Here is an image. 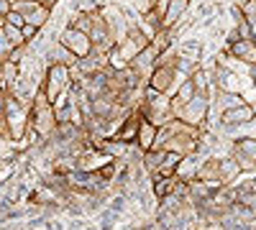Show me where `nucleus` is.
I'll list each match as a JSON object with an SVG mask.
<instances>
[{
	"instance_id": "obj_1",
	"label": "nucleus",
	"mask_w": 256,
	"mask_h": 230,
	"mask_svg": "<svg viewBox=\"0 0 256 230\" xmlns=\"http://www.w3.org/2000/svg\"><path fill=\"white\" fill-rule=\"evenodd\" d=\"M70 85H72V69L62 67V64H49L46 67V79H44V85H41V92H44V97L49 102H54L56 97L67 95Z\"/></svg>"
},
{
	"instance_id": "obj_2",
	"label": "nucleus",
	"mask_w": 256,
	"mask_h": 230,
	"mask_svg": "<svg viewBox=\"0 0 256 230\" xmlns=\"http://www.w3.org/2000/svg\"><path fill=\"white\" fill-rule=\"evenodd\" d=\"M59 44L67 49V51H72L77 59H84V56H90V51H92V44H90V36L88 33H80V31H74L72 26H67L62 33H59Z\"/></svg>"
},
{
	"instance_id": "obj_3",
	"label": "nucleus",
	"mask_w": 256,
	"mask_h": 230,
	"mask_svg": "<svg viewBox=\"0 0 256 230\" xmlns=\"http://www.w3.org/2000/svg\"><path fill=\"white\" fill-rule=\"evenodd\" d=\"M174 74H177L174 67H154L152 77H148V90H154L159 95H166L174 85Z\"/></svg>"
},
{
	"instance_id": "obj_4",
	"label": "nucleus",
	"mask_w": 256,
	"mask_h": 230,
	"mask_svg": "<svg viewBox=\"0 0 256 230\" xmlns=\"http://www.w3.org/2000/svg\"><path fill=\"white\" fill-rule=\"evenodd\" d=\"M156 133H159V128H156V125H152L148 120H141V123H138V133H136V146H138V149H141L144 154L154 149Z\"/></svg>"
},
{
	"instance_id": "obj_5",
	"label": "nucleus",
	"mask_w": 256,
	"mask_h": 230,
	"mask_svg": "<svg viewBox=\"0 0 256 230\" xmlns=\"http://www.w3.org/2000/svg\"><path fill=\"white\" fill-rule=\"evenodd\" d=\"M251 118H254V110H251L248 105L230 108V110L223 115V120H226L228 125H241V123H246V120H251Z\"/></svg>"
},
{
	"instance_id": "obj_6",
	"label": "nucleus",
	"mask_w": 256,
	"mask_h": 230,
	"mask_svg": "<svg viewBox=\"0 0 256 230\" xmlns=\"http://www.w3.org/2000/svg\"><path fill=\"white\" fill-rule=\"evenodd\" d=\"M3 31H6V36H8V41L13 46H24V36H20V28H13V26H3Z\"/></svg>"
},
{
	"instance_id": "obj_7",
	"label": "nucleus",
	"mask_w": 256,
	"mask_h": 230,
	"mask_svg": "<svg viewBox=\"0 0 256 230\" xmlns=\"http://www.w3.org/2000/svg\"><path fill=\"white\" fill-rule=\"evenodd\" d=\"M233 54H236V56H244V59H248V61H251V56H254V49H251V44H248V41H238V44L233 46Z\"/></svg>"
},
{
	"instance_id": "obj_8",
	"label": "nucleus",
	"mask_w": 256,
	"mask_h": 230,
	"mask_svg": "<svg viewBox=\"0 0 256 230\" xmlns=\"http://www.w3.org/2000/svg\"><path fill=\"white\" fill-rule=\"evenodd\" d=\"M6 23H8V26H13V28H24V26H26V20L20 18L18 13H13V10H10V13L6 15Z\"/></svg>"
},
{
	"instance_id": "obj_9",
	"label": "nucleus",
	"mask_w": 256,
	"mask_h": 230,
	"mask_svg": "<svg viewBox=\"0 0 256 230\" xmlns=\"http://www.w3.org/2000/svg\"><path fill=\"white\" fill-rule=\"evenodd\" d=\"M13 8V0H0V20H6V15Z\"/></svg>"
},
{
	"instance_id": "obj_10",
	"label": "nucleus",
	"mask_w": 256,
	"mask_h": 230,
	"mask_svg": "<svg viewBox=\"0 0 256 230\" xmlns=\"http://www.w3.org/2000/svg\"><path fill=\"white\" fill-rule=\"evenodd\" d=\"M0 125H3V110H0Z\"/></svg>"
}]
</instances>
